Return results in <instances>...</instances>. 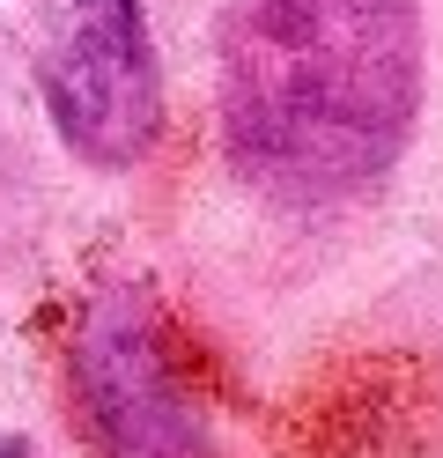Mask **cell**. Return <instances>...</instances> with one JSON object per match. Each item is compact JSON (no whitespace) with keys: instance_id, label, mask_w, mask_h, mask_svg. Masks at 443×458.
I'll list each match as a JSON object with an SVG mask.
<instances>
[{"instance_id":"1","label":"cell","mask_w":443,"mask_h":458,"mask_svg":"<svg viewBox=\"0 0 443 458\" xmlns=\"http://www.w3.org/2000/svg\"><path fill=\"white\" fill-rule=\"evenodd\" d=\"M222 148L281 208H333L422 119V0H229L215 30Z\"/></svg>"},{"instance_id":"2","label":"cell","mask_w":443,"mask_h":458,"mask_svg":"<svg viewBox=\"0 0 443 458\" xmlns=\"http://www.w3.org/2000/svg\"><path fill=\"white\" fill-rule=\"evenodd\" d=\"M38 89L81 163L133 170L163 133V74L141 0H45Z\"/></svg>"},{"instance_id":"3","label":"cell","mask_w":443,"mask_h":458,"mask_svg":"<svg viewBox=\"0 0 443 458\" xmlns=\"http://www.w3.org/2000/svg\"><path fill=\"white\" fill-rule=\"evenodd\" d=\"M74 399L111 458H215L185 377L170 369L148 289H104L74 326Z\"/></svg>"},{"instance_id":"4","label":"cell","mask_w":443,"mask_h":458,"mask_svg":"<svg viewBox=\"0 0 443 458\" xmlns=\"http://www.w3.org/2000/svg\"><path fill=\"white\" fill-rule=\"evenodd\" d=\"M0 458H38V451H30L22 437H0Z\"/></svg>"}]
</instances>
